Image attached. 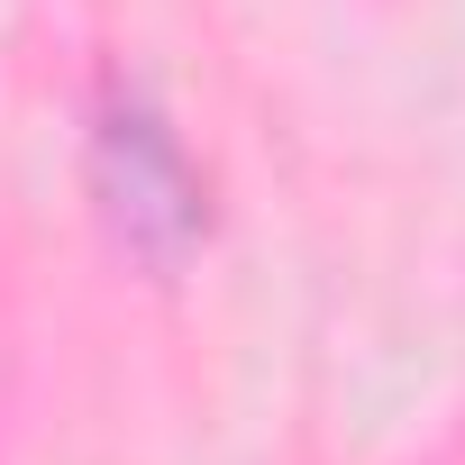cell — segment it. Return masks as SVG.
Returning <instances> with one entry per match:
<instances>
[{
	"instance_id": "obj_1",
	"label": "cell",
	"mask_w": 465,
	"mask_h": 465,
	"mask_svg": "<svg viewBox=\"0 0 465 465\" xmlns=\"http://www.w3.org/2000/svg\"><path fill=\"white\" fill-rule=\"evenodd\" d=\"M92 173H101L110 228H119L146 265H173L201 238V173H192V155L173 146V128H164V110L146 92H110L101 101Z\"/></svg>"
}]
</instances>
